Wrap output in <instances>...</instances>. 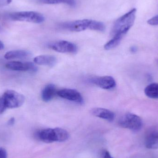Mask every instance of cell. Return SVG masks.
<instances>
[{
	"label": "cell",
	"instance_id": "21",
	"mask_svg": "<svg viewBox=\"0 0 158 158\" xmlns=\"http://www.w3.org/2000/svg\"><path fill=\"white\" fill-rule=\"evenodd\" d=\"M103 158H113L111 157L109 152L107 151H105L103 153Z\"/></svg>",
	"mask_w": 158,
	"mask_h": 158
},
{
	"label": "cell",
	"instance_id": "8",
	"mask_svg": "<svg viewBox=\"0 0 158 158\" xmlns=\"http://www.w3.org/2000/svg\"><path fill=\"white\" fill-rule=\"evenodd\" d=\"M90 81L100 88L107 90L112 89L116 85L115 79L110 76L95 77L90 79Z\"/></svg>",
	"mask_w": 158,
	"mask_h": 158
},
{
	"label": "cell",
	"instance_id": "22",
	"mask_svg": "<svg viewBox=\"0 0 158 158\" xmlns=\"http://www.w3.org/2000/svg\"><path fill=\"white\" fill-rule=\"evenodd\" d=\"M12 2V0H0V5H5L10 4Z\"/></svg>",
	"mask_w": 158,
	"mask_h": 158
},
{
	"label": "cell",
	"instance_id": "25",
	"mask_svg": "<svg viewBox=\"0 0 158 158\" xmlns=\"http://www.w3.org/2000/svg\"><path fill=\"white\" fill-rule=\"evenodd\" d=\"M136 48H135V47H132L131 50L132 52H136Z\"/></svg>",
	"mask_w": 158,
	"mask_h": 158
},
{
	"label": "cell",
	"instance_id": "23",
	"mask_svg": "<svg viewBox=\"0 0 158 158\" xmlns=\"http://www.w3.org/2000/svg\"><path fill=\"white\" fill-rule=\"evenodd\" d=\"M15 119L14 118H11L9 120V121H8V123H7V124L8 125H13V124L15 123Z\"/></svg>",
	"mask_w": 158,
	"mask_h": 158
},
{
	"label": "cell",
	"instance_id": "15",
	"mask_svg": "<svg viewBox=\"0 0 158 158\" xmlns=\"http://www.w3.org/2000/svg\"><path fill=\"white\" fill-rule=\"evenodd\" d=\"M145 146L149 149H158V131L149 134L145 141Z\"/></svg>",
	"mask_w": 158,
	"mask_h": 158
},
{
	"label": "cell",
	"instance_id": "6",
	"mask_svg": "<svg viewBox=\"0 0 158 158\" xmlns=\"http://www.w3.org/2000/svg\"><path fill=\"white\" fill-rule=\"evenodd\" d=\"M49 48L60 53H74L77 51V47L73 43L67 41L61 40L50 44Z\"/></svg>",
	"mask_w": 158,
	"mask_h": 158
},
{
	"label": "cell",
	"instance_id": "20",
	"mask_svg": "<svg viewBox=\"0 0 158 158\" xmlns=\"http://www.w3.org/2000/svg\"><path fill=\"white\" fill-rule=\"evenodd\" d=\"M7 154L4 148H0V158H7Z\"/></svg>",
	"mask_w": 158,
	"mask_h": 158
},
{
	"label": "cell",
	"instance_id": "13",
	"mask_svg": "<svg viewBox=\"0 0 158 158\" xmlns=\"http://www.w3.org/2000/svg\"><path fill=\"white\" fill-rule=\"evenodd\" d=\"M31 54L29 52L26 50H15L7 52L4 55L5 59H26L28 58Z\"/></svg>",
	"mask_w": 158,
	"mask_h": 158
},
{
	"label": "cell",
	"instance_id": "3",
	"mask_svg": "<svg viewBox=\"0 0 158 158\" xmlns=\"http://www.w3.org/2000/svg\"><path fill=\"white\" fill-rule=\"evenodd\" d=\"M8 19L13 21H26L33 23H42L44 17L42 14L34 11H21L9 13Z\"/></svg>",
	"mask_w": 158,
	"mask_h": 158
},
{
	"label": "cell",
	"instance_id": "18",
	"mask_svg": "<svg viewBox=\"0 0 158 158\" xmlns=\"http://www.w3.org/2000/svg\"><path fill=\"white\" fill-rule=\"evenodd\" d=\"M41 2L47 4H66L71 6H75L76 4L75 0H40Z\"/></svg>",
	"mask_w": 158,
	"mask_h": 158
},
{
	"label": "cell",
	"instance_id": "10",
	"mask_svg": "<svg viewBox=\"0 0 158 158\" xmlns=\"http://www.w3.org/2000/svg\"><path fill=\"white\" fill-rule=\"evenodd\" d=\"M37 135L40 140L47 143L56 142L54 129H46L39 131Z\"/></svg>",
	"mask_w": 158,
	"mask_h": 158
},
{
	"label": "cell",
	"instance_id": "2",
	"mask_svg": "<svg viewBox=\"0 0 158 158\" xmlns=\"http://www.w3.org/2000/svg\"><path fill=\"white\" fill-rule=\"evenodd\" d=\"M136 12V9L133 8L117 19L112 28L111 33L113 37L123 39L133 25Z\"/></svg>",
	"mask_w": 158,
	"mask_h": 158
},
{
	"label": "cell",
	"instance_id": "12",
	"mask_svg": "<svg viewBox=\"0 0 158 158\" xmlns=\"http://www.w3.org/2000/svg\"><path fill=\"white\" fill-rule=\"evenodd\" d=\"M35 64L40 65L53 67L56 64L57 60L53 56L41 55L36 56L34 59Z\"/></svg>",
	"mask_w": 158,
	"mask_h": 158
},
{
	"label": "cell",
	"instance_id": "16",
	"mask_svg": "<svg viewBox=\"0 0 158 158\" xmlns=\"http://www.w3.org/2000/svg\"><path fill=\"white\" fill-rule=\"evenodd\" d=\"M147 96L151 98H158V83H152L148 85L144 90Z\"/></svg>",
	"mask_w": 158,
	"mask_h": 158
},
{
	"label": "cell",
	"instance_id": "19",
	"mask_svg": "<svg viewBox=\"0 0 158 158\" xmlns=\"http://www.w3.org/2000/svg\"><path fill=\"white\" fill-rule=\"evenodd\" d=\"M148 23L151 26H157L158 25V15L155 16L148 21Z\"/></svg>",
	"mask_w": 158,
	"mask_h": 158
},
{
	"label": "cell",
	"instance_id": "14",
	"mask_svg": "<svg viewBox=\"0 0 158 158\" xmlns=\"http://www.w3.org/2000/svg\"><path fill=\"white\" fill-rule=\"evenodd\" d=\"M57 94L56 86L53 84L47 85L43 89L42 91L41 97L44 102H49L51 101Z\"/></svg>",
	"mask_w": 158,
	"mask_h": 158
},
{
	"label": "cell",
	"instance_id": "1",
	"mask_svg": "<svg viewBox=\"0 0 158 158\" xmlns=\"http://www.w3.org/2000/svg\"><path fill=\"white\" fill-rule=\"evenodd\" d=\"M64 29L71 31H83L86 29L104 31L106 27L102 22L92 19H81L62 23L60 25Z\"/></svg>",
	"mask_w": 158,
	"mask_h": 158
},
{
	"label": "cell",
	"instance_id": "17",
	"mask_svg": "<svg viewBox=\"0 0 158 158\" xmlns=\"http://www.w3.org/2000/svg\"><path fill=\"white\" fill-rule=\"evenodd\" d=\"M54 131L55 132L56 142H65L69 138V134L64 129L56 128L54 129Z\"/></svg>",
	"mask_w": 158,
	"mask_h": 158
},
{
	"label": "cell",
	"instance_id": "26",
	"mask_svg": "<svg viewBox=\"0 0 158 158\" xmlns=\"http://www.w3.org/2000/svg\"><path fill=\"white\" fill-rule=\"evenodd\" d=\"M2 27H1V26H0V33H1V32H2Z\"/></svg>",
	"mask_w": 158,
	"mask_h": 158
},
{
	"label": "cell",
	"instance_id": "4",
	"mask_svg": "<svg viewBox=\"0 0 158 158\" xmlns=\"http://www.w3.org/2000/svg\"><path fill=\"white\" fill-rule=\"evenodd\" d=\"M5 109L16 108L21 106L25 101L22 94L14 90H7L1 97Z\"/></svg>",
	"mask_w": 158,
	"mask_h": 158
},
{
	"label": "cell",
	"instance_id": "5",
	"mask_svg": "<svg viewBox=\"0 0 158 158\" xmlns=\"http://www.w3.org/2000/svg\"><path fill=\"white\" fill-rule=\"evenodd\" d=\"M119 124L123 128L135 132L141 130L143 126L142 119L137 115L131 113L123 116L119 121Z\"/></svg>",
	"mask_w": 158,
	"mask_h": 158
},
{
	"label": "cell",
	"instance_id": "24",
	"mask_svg": "<svg viewBox=\"0 0 158 158\" xmlns=\"http://www.w3.org/2000/svg\"><path fill=\"white\" fill-rule=\"evenodd\" d=\"M4 48V45L3 43L0 40V50H2Z\"/></svg>",
	"mask_w": 158,
	"mask_h": 158
},
{
	"label": "cell",
	"instance_id": "7",
	"mask_svg": "<svg viewBox=\"0 0 158 158\" xmlns=\"http://www.w3.org/2000/svg\"><path fill=\"white\" fill-rule=\"evenodd\" d=\"M57 94L60 97L78 104L83 103V98L79 92L75 89H64L57 91Z\"/></svg>",
	"mask_w": 158,
	"mask_h": 158
},
{
	"label": "cell",
	"instance_id": "9",
	"mask_svg": "<svg viewBox=\"0 0 158 158\" xmlns=\"http://www.w3.org/2000/svg\"><path fill=\"white\" fill-rule=\"evenodd\" d=\"M6 67L14 71L35 72L37 70L36 66L31 62H10L6 64Z\"/></svg>",
	"mask_w": 158,
	"mask_h": 158
},
{
	"label": "cell",
	"instance_id": "11",
	"mask_svg": "<svg viewBox=\"0 0 158 158\" xmlns=\"http://www.w3.org/2000/svg\"><path fill=\"white\" fill-rule=\"evenodd\" d=\"M91 113L96 117L112 122L115 118V114L109 110L102 108H94L91 110Z\"/></svg>",
	"mask_w": 158,
	"mask_h": 158
}]
</instances>
